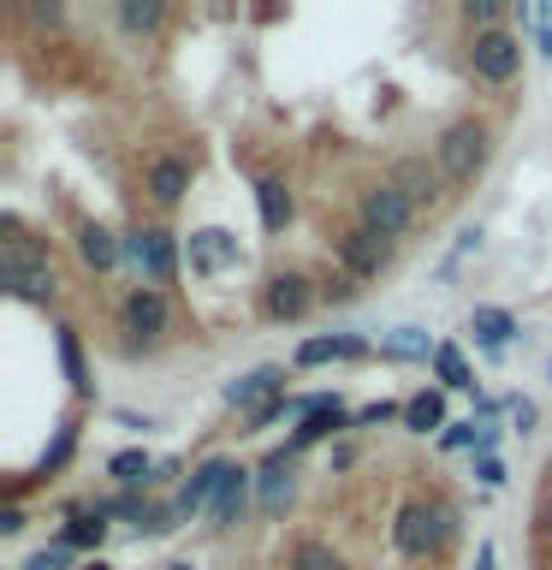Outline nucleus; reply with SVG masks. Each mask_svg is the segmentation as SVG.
Wrapping results in <instances>:
<instances>
[{
  "label": "nucleus",
  "instance_id": "nucleus-1",
  "mask_svg": "<svg viewBox=\"0 0 552 570\" xmlns=\"http://www.w3.org/2000/svg\"><path fill=\"white\" fill-rule=\"evenodd\" d=\"M457 529H463V517L452 499H404L398 517H392V547H398V559L427 564L457 541Z\"/></svg>",
  "mask_w": 552,
  "mask_h": 570
},
{
  "label": "nucleus",
  "instance_id": "nucleus-2",
  "mask_svg": "<svg viewBox=\"0 0 552 570\" xmlns=\"http://www.w3.org/2000/svg\"><path fill=\"white\" fill-rule=\"evenodd\" d=\"M434 160H440L445 185H475V178L487 173V160H493V125L475 119V114L452 119L434 137Z\"/></svg>",
  "mask_w": 552,
  "mask_h": 570
},
{
  "label": "nucleus",
  "instance_id": "nucleus-3",
  "mask_svg": "<svg viewBox=\"0 0 552 570\" xmlns=\"http://www.w3.org/2000/svg\"><path fill=\"white\" fill-rule=\"evenodd\" d=\"M7 256H0V285H7L12 297L24 303H48L53 292H60V274H53V262L42 256V249H30V238H18V220L7 214Z\"/></svg>",
  "mask_w": 552,
  "mask_h": 570
},
{
  "label": "nucleus",
  "instance_id": "nucleus-4",
  "mask_svg": "<svg viewBox=\"0 0 552 570\" xmlns=\"http://www.w3.org/2000/svg\"><path fill=\"white\" fill-rule=\"evenodd\" d=\"M119 333H125V351H155L160 338L172 333V303L160 285H131V292L119 297Z\"/></svg>",
  "mask_w": 552,
  "mask_h": 570
},
{
  "label": "nucleus",
  "instance_id": "nucleus-5",
  "mask_svg": "<svg viewBox=\"0 0 552 570\" xmlns=\"http://www.w3.org/2000/svg\"><path fill=\"white\" fill-rule=\"evenodd\" d=\"M416 220H422V208L410 203V196L392 185V178H381V185H368L363 196H356V226H368L374 238H410L416 232Z\"/></svg>",
  "mask_w": 552,
  "mask_h": 570
},
{
  "label": "nucleus",
  "instance_id": "nucleus-6",
  "mask_svg": "<svg viewBox=\"0 0 552 570\" xmlns=\"http://www.w3.org/2000/svg\"><path fill=\"white\" fill-rule=\"evenodd\" d=\"M125 262L142 274V285H172L185 249H178V238L167 226H137V232H125Z\"/></svg>",
  "mask_w": 552,
  "mask_h": 570
},
{
  "label": "nucleus",
  "instance_id": "nucleus-7",
  "mask_svg": "<svg viewBox=\"0 0 552 570\" xmlns=\"http://www.w3.org/2000/svg\"><path fill=\"white\" fill-rule=\"evenodd\" d=\"M470 71L481 83H511L516 71H523V36H511V30H481L470 36Z\"/></svg>",
  "mask_w": 552,
  "mask_h": 570
},
{
  "label": "nucleus",
  "instance_id": "nucleus-8",
  "mask_svg": "<svg viewBox=\"0 0 552 570\" xmlns=\"http://www.w3.org/2000/svg\"><path fill=\"white\" fill-rule=\"evenodd\" d=\"M333 256H338V274H345V279L368 285V279H381V274H386L392 244H386V238H374L368 226H351V232H338Z\"/></svg>",
  "mask_w": 552,
  "mask_h": 570
},
{
  "label": "nucleus",
  "instance_id": "nucleus-9",
  "mask_svg": "<svg viewBox=\"0 0 552 570\" xmlns=\"http://www.w3.org/2000/svg\"><path fill=\"white\" fill-rule=\"evenodd\" d=\"M309 309H315V285H309V274H297V267H285V274H274L262 285V315L274 321V327L303 321Z\"/></svg>",
  "mask_w": 552,
  "mask_h": 570
},
{
  "label": "nucleus",
  "instance_id": "nucleus-10",
  "mask_svg": "<svg viewBox=\"0 0 552 570\" xmlns=\"http://www.w3.org/2000/svg\"><path fill=\"white\" fill-rule=\"evenodd\" d=\"M274 399H285V368L279 363H256L249 374H238V381H226V392H220V404L244 410V416H256V410H267Z\"/></svg>",
  "mask_w": 552,
  "mask_h": 570
},
{
  "label": "nucleus",
  "instance_id": "nucleus-11",
  "mask_svg": "<svg viewBox=\"0 0 552 570\" xmlns=\"http://www.w3.org/2000/svg\"><path fill=\"white\" fill-rule=\"evenodd\" d=\"M244 262V249L238 238H231L226 226H203V232H190V244H185V267L196 279H214V274H226V267H238Z\"/></svg>",
  "mask_w": 552,
  "mask_h": 570
},
{
  "label": "nucleus",
  "instance_id": "nucleus-12",
  "mask_svg": "<svg viewBox=\"0 0 552 570\" xmlns=\"http://www.w3.org/2000/svg\"><path fill=\"white\" fill-rule=\"evenodd\" d=\"M231 470H238V463H231V458H220V452L196 463V470H190V481H185V488H178V499H172V505H178V517L190 523V517L214 511V499H220V488H226V475H231Z\"/></svg>",
  "mask_w": 552,
  "mask_h": 570
},
{
  "label": "nucleus",
  "instance_id": "nucleus-13",
  "mask_svg": "<svg viewBox=\"0 0 552 570\" xmlns=\"http://www.w3.org/2000/svg\"><path fill=\"white\" fill-rule=\"evenodd\" d=\"M190 178H196V167L185 155H155L149 167H142V190H149L155 208H178L185 190H190Z\"/></svg>",
  "mask_w": 552,
  "mask_h": 570
},
{
  "label": "nucleus",
  "instance_id": "nucleus-14",
  "mask_svg": "<svg viewBox=\"0 0 552 570\" xmlns=\"http://www.w3.org/2000/svg\"><path fill=\"white\" fill-rule=\"evenodd\" d=\"M292 499H297V470H292V458L274 452L256 470V511L262 517H285L292 511Z\"/></svg>",
  "mask_w": 552,
  "mask_h": 570
},
{
  "label": "nucleus",
  "instance_id": "nucleus-15",
  "mask_svg": "<svg viewBox=\"0 0 552 570\" xmlns=\"http://www.w3.org/2000/svg\"><path fill=\"white\" fill-rule=\"evenodd\" d=\"M392 185H398L416 208L445 203V173H440V160H427V155H404L398 167H392Z\"/></svg>",
  "mask_w": 552,
  "mask_h": 570
},
{
  "label": "nucleus",
  "instance_id": "nucleus-16",
  "mask_svg": "<svg viewBox=\"0 0 552 570\" xmlns=\"http://www.w3.org/2000/svg\"><path fill=\"white\" fill-rule=\"evenodd\" d=\"M345 428H351V410H345V399H338V392H333V399L321 404L315 416H303V422H297L292 445H279V452H285V458H297V452H309V445H321V440L345 434Z\"/></svg>",
  "mask_w": 552,
  "mask_h": 570
},
{
  "label": "nucleus",
  "instance_id": "nucleus-17",
  "mask_svg": "<svg viewBox=\"0 0 552 570\" xmlns=\"http://www.w3.org/2000/svg\"><path fill=\"white\" fill-rule=\"evenodd\" d=\"M78 256H83L89 274H114V267L125 262V238L101 220H78Z\"/></svg>",
  "mask_w": 552,
  "mask_h": 570
},
{
  "label": "nucleus",
  "instance_id": "nucleus-18",
  "mask_svg": "<svg viewBox=\"0 0 552 570\" xmlns=\"http://www.w3.org/2000/svg\"><path fill=\"white\" fill-rule=\"evenodd\" d=\"M351 356H368V338L356 333H321V338H303L292 368H321V363H351Z\"/></svg>",
  "mask_w": 552,
  "mask_h": 570
},
{
  "label": "nucleus",
  "instance_id": "nucleus-19",
  "mask_svg": "<svg viewBox=\"0 0 552 570\" xmlns=\"http://www.w3.org/2000/svg\"><path fill=\"white\" fill-rule=\"evenodd\" d=\"M249 499H256V470H244V463H238V470L226 475L220 499H214V511H208L214 529H238L244 517H249Z\"/></svg>",
  "mask_w": 552,
  "mask_h": 570
},
{
  "label": "nucleus",
  "instance_id": "nucleus-20",
  "mask_svg": "<svg viewBox=\"0 0 552 570\" xmlns=\"http://www.w3.org/2000/svg\"><path fill=\"white\" fill-rule=\"evenodd\" d=\"M470 333H475V345L487 351V356H499L516 338V315L511 309H493V303H475V309H470Z\"/></svg>",
  "mask_w": 552,
  "mask_h": 570
},
{
  "label": "nucleus",
  "instance_id": "nucleus-21",
  "mask_svg": "<svg viewBox=\"0 0 552 570\" xmlns=\"http://www.w3.org/2000/svg\"><path fill=\"white\" fill-rule=\"evenodd\" d=\"M256 214H262L267 238H279V232L292 226V190H285V178H274V173L256 178Z\"/></svg>",
  "mask_w": 552,
  "mask_h": 570
},
{
  "label": "nucleus",
  "instance_id": "nucleus-22",
  "mask_svg": "<svg viewBox=\"0 0 552 570\" xmlns=\"http://www.w3.org/2000/svg\"><path fill=\"white\" fill-rule=\"evenodd\" d=\"M60 541H66L71 552H101V541H107V517L96 511V499H89V505H71V511H66Z\"/></svg>",
  "mask_w": 552,
  "mask_h": 570
},
{
  "label": "nucleus",
  "instance_id": "nucleus-23",
  "mask_svg": "<svg viewBox=\"0 0 552 570\" xmlns=\"http://www.w3.org/2000/svg\"><path fill=\"white\" fill-rule=\"evenodd\" d=\"M155 470H160V463H155L149 452H142V445H125V452H114V458H107V475H114L125 493H142V488H155Z\"/></svg>",
  "mask_w": 552,
  "mask_h": 570
},
{
  "label": "nucleus",
  "instance_id": "nucleus-24",
  "mask_svg": "<svg viewBox=\"0 0 552 570\" xmlns=\"http://www.w3.org/2000/svg\"><path fill=\"white\" fill-rule=\"evenodd\" d=\"M434 338H427L422 327H392L386 338H381V356L386 363H434Z\"/></svg>",
  "mask_w": 552,
  "mask_h": 570
},
{
  "label": "nucleus",
  "instance_id": "nucleus-25",
  "mask_svg": "<svg viewBox=\"0 0 552 570\" xmlns=\"http://www.w3.org/2000/svg\"><path fill=\"white\" fill-rule=\"evenodd\" d=\"M404 428L410 434H445V392L434 386V392H416V399H404Z\"/></svg>",
  "mask_w": 552,
  "mask_h": 570
},
{
  "label": "nucleus",
  "instance_id": "nucleus-26",
  "mask_svg": "<svg viewBox=\"0 0 552 570\" xmlns=\"http://www.w3.org/2000/svg\"><path fill=\"white\" fill-rule=\"evenodd\" d=\"M60 368H66V381L78 399H96V381H89V363H83V338L78 327H60Z\"/></svg>",
  "mask_w": 552,
  "mask_h": 570
},
{
  "label": "nucleus",
  "instance_id": "nucleus-27",
  "mask_svg": "<svg viewBox=\"0 0 552 570\" xmlns=\"http://www.w3.org/2000/svg\"><path fill=\"white\" fill-rule=\"evenodd\" d=\"M285 570H351L345 552L315 541V534H303V541H292V559H285Z\"/></svg>",
  "mask_w": 552,
  "mask_h": 570
},
{
  "label": "nucleus",
  "instance_id": "nucleus-28",
  "mask_svg": "<svg viewBox=\"0 0 552 570\" xmlns=\"http://www.w3.org/2000/svg\"><path fill=\"white\" fill-rule=\"evenodd\" d=\"M114 18H119L125 36H155L160 24H167V7H160V0H119Z\"/></svg>",
  "mask_w": 552,
  "mask_h": 570
},
{
  "label": "nucleus",
  "instance_id": "nucleus-29",
  "mask_svg": "<svg viewBox=\"0 0 552 570\" xmlns=\"http://www.w3.org/2000/svg\"><path fill=\"white\" fill-rule=\"evenodd\" d=\"M434 381H440V392H475V374H470V363H463L457 345L434 351Z\"/></svg>",
  "mask_w": 552,
  "mask_h": 570
},
{
  "label": "nucleus",
  "instance_id": "nucleus-30",
  "mask_svg": "<svg viewBox=\"0 0 552 570\" xmlns=\"http://www.w3.org/2000/svg\"><path fill=\"white\" fill-rule=\"evenodd\" d=\"M78 452V422H60V434H53V445L42 452V463H36V475H53V470H66V458Z\"/></svg>",
  "mask_w": 552,
  "mask_h": 570
},
{
  "label": "nucleus",
  "instance_id": "nucleus-31",
  "mask_svg": "<svg viewBox=\"0 0 552 570\" xmlns=\"http://www.w3.org/2000/svg\"><path fill=\"white\" fill-rule=\"evenodd\" d=\"M457 18H463L475 36H481V30H505V24H499V18H505V7H499V0H463Z\"/></svg>",
  "mask_w": 552,
  "mask_h": 570
},
{
  "label": "nucleus",
  "instance_id": "nucleus-32",
  "mask_svg": "<svg viewBox=\"0 0 552 570\" xmlns=\"http://www.w3.org/2000/svg\"><path fill=\"white\" fill-rule=\"evenodd\" d=\"M71 559H78V552H71L66 541H48V547H36V552H30V559L18 564V570H66Z\"/></svg>",
  "mask_w": 552,
  "mask_h": 570
},
{
  "label": "nucleus",
  "instance_id": "nucleus-33",
  "mask_svg": "<svg viewBox=\"0 0 552 570\" xmlns=\"http://www.w3.org/2000/svg\"><path fill=\"white\" fill-rule=\"evenodd\" d=\"M475 445H481V428L475 422H452L440 434V452H475Z\"/></svg>",
  "mask_w": 552,
  "mask_h": 570
},
{
  "label": "nucleus",
  "instance_id": "nucleus-34",
  "mask_svg": "<svg viewBox=\"0 0 552 570\" xmlns=\"http://www.w3.org/2000/svg\"><path fill=\"white\" fill-rule=\"evenodd\" d=\"M392 416H398L404 422V404H363V410H356V416H351V428H381V422H392Z\"/></svg>",
  "mask_w": 552,
  "mask_h": 570
},
{
  "label": "nucleus",
  "instance_id": "nucleus-35",
  "mask_svg": "<svg viewBox=\"0 0 552 570\" xmlns=\"http://www.w3.org/2000/svg\"><path fill=\"white\" fill-rule=\"evenodd\" d=\"M279 416H292V392H285V399H274V404H267V410H256V416H244V422H249L244 434H262V428H274Z\"/></svg>",
  "mask_w": 552,
  "mask_h": 570
},
{
  "label": "nucleus",
  "instance_id": "nucleus-36",
  "mask_svg": "<svg viewBox=\"0 0 552 570\" xmlns=\"http://www.w3.org/2000/svg\"><path fill=\"white\" fill-rule=\"evenodd\" d=\"M475 481H481V488H505V463H499L493 452L475 458Z\"/></svg>",
  "mask_w": 552,
  "mask_h": 570
},
{
  "label": "nucleus",
  "instance_id": "nucleus-37",
  "mask_svg": "<svg viewBox=\"0 0 552 570\" xmlns=\"http://www.w3.org/2000/svg\"><path fill=\"white\" fill-rule=\"evenodd\" d=\"M60 18H66L60 0H36V7H30V24H60Z\"/></svg>",
  "mask_w": 552,
  "mask_h": 570
},
{
  "label": "nucleus",
  "instance_id": "nucleus-38",
  "mask_svg": "<svg viewBox=\"0 0 552 570\" xmlns=\"http://www.w3.org/2000/svg\"><path fill=\"white\" fill-rule=\"evenodd\" d=\"M534 416H541V410H534L529 399H511V422L523 428V434H529V428H534Z\"/></svg>",
  "mask_w": 552,
  "mask_h": 570
},
{
  "label": "nucleus",
  "instance_id": "nucleus-39",
  "mask_svg": "<svg viewBox=\"0 0 552 570\" xmlns=\"http://www.w3.org/2000/svg\"><path fill=\"white\" fill-rule=\"evenodd\" d=\"M470 570H499V547H493V541H481V547H475V564H470Z\"/></svg>",
  "mask_w": 552,
  "mask_h": 570
},
{
  "label": "nucleus",
  "instance_id": "nucleus-40",
  "mask_svg": "<svg viewBox=\"0 0 552 570\" xmlns=\"http://www.w3.org/2000/svg\"><path fill=\"white\" fill-rule=\"evenodd\" d=\"M24 523H30V517H24V505H7V517H0V534H18Z\"/></svg>",
  "mask_w": 552,
  "mask_h": 570
},
{
  "label": "nucleus",
  "instance_id": "nucleus-41",
  "mask_svg": "<svg viewBox=\"0 0 552 570\" xmlns=\"http://www.w3.org/2000/svg\"><path fill=\"white\" fill-rule=\"evenodd\" d=\"M534 529H541V534H546V541H552V493L541 499V505H534Z\"/></svg>",
  "mask_w": 552,
  "mask_h": 570
},
{
  "label": "nucleus",
  "instance_id": "nucleus-42",
  "mask_svg": "<svg viewBox=\"0 0 552 570\" xmlns=\"http://www.w3.org/2000/svg\"><path fill=\"white\" fill-rule=\"evenodd\" d=\"M327 463H333V470H351V463H356V445H333Z\"/></svg>",
  "mask_w": 552,
  "mask_h": 570
},
{
  "label": "nucleus",
  "instance_id": "nucleus-43",
  "mask_svg": "<svg viewBox=\"0 0 552 570\" xmlns=\"http://www.w3.org/2000/svg\"><path fill=\"white\" fill-rule=\"evenodd\" d=\"M83 570H114V564H101V559H89V564H83Z\"/></svg>",
  "mask_w": 552,
  "mask_h": 570
},
{
  "label": "nucleus",
  "instance_id": "nucleus-44",
  "mask_svg": "<svg viewBox=\"0 0 552 570\" xmlns=\"http://www.w3.org/2000/svg\"><path fill=\"white\" fill-rule=\"evenodd\" d=\"M167 570H196V564H190V559H178V564H167Z\"/></svg>",
  "mask_w": 552,
  "mask_h": 570
},
{
  "label": "nucleus",
  "instance_id": "nucleus-45",
  "mask_svg": "<svg viewBox=\"0 0 552 570\" xmlns=\"http://www.w3.org/2000/svg\"><path fill=\"white\" fill-rule=\"evenodd\" d=\"M546 381H552V363H546Z\"/></svg>",
  "mask_w": 552,
  "mask_h": 570
}]
</instances>
